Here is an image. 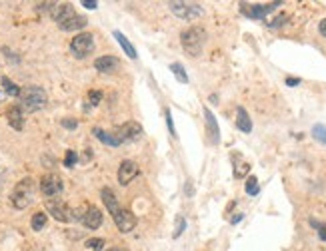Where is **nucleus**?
I'll return each mask as SVG.
<instances>
[{"instance_id": "f257e3e1", "label": "nucleus", "mask_w": 326, "mask_h": 251, "mask_svg": "<svg viewBox=\"0 0 326 251\" xmlns=\"http://www.w3.org/2000/svg\"><path fill=\"white\" fill-rule=\"evenodd\" d=\"M100 195H102V202H104L106 209L110 211V215H112L114 223H116L118 231L120 233H130V231H132L134 225H136V217L118 204V199H116V195H114V192L110 188H104L100 192Z\"/></svg>"}, {"instance_id": "f03ea898", "label": "nucleus", "mask_w": 326, "mask_h": 251, "mask_svg": "<svg viewBox=\"0 0 326 251\" xmlns=\"http://www.w3.org/2000/svg\"><path fill=\"white\" fill-rule=\"evenodd\" d=\"M206 38L208 34L202 26H190L180 34V44L188 56H200L202 48L206 44Z\"/></svg>"}, {"instance_id": "7ed1b4c3", "label": "nucleus", "mask_w": 326, "mask_h": 251, "mask_svg": "<svg viewBox=\"0 0 326 251\" xmlns=\"http://www.w3.org/2000/svg\"><path fill=\"white\" fill-rule=\"evenodd\" d=\"M48 96L40 86H26L20 90V110L22 112H38L46 106Z\"/></svg>"}, {"instance_id": "20e7f679", "label": "nucleus", "mask_w": 326, "mask_h": 251, "mask_svg": "<svg viewBox=\"0 0 326 251\" xmlns=\"http://www.w3.org/2000/svg\"><path fill=\"white\" fill-rule=\"evenodd\" d=\"M10 199H12V206H14L16 209L28 207V206L32 204V199H34V183H32V179L26 177V179H22V181L16 183V188H14Z\"/></svg>"}, {"instance_id": "39448f33", "label": "nucleus", "mask_w": 326, "mask_h": 251, "mask_svg": "<svg viewBox=\"0 0 326 251\" xmlns=\"http://www.w3.org/2000/svg\"><path fill=\"white\" fill-rule=\"evenodd\" d=\"M168 8L180 20H194V18H198V16L204 14V8L196 2H180V0H172V2H168Z\"/></svg>"}, {"instance_id": "423d86ee", "label": "nucleus", "mask_w": 326, "mask_h": 251, "mask_svg": "<svg viewBox=\"0 0 326 251\" xmlns=\"http://www.w3.org/2000/svg\"><path fill=\"white\" fill-rule=\"evenodd\" d=\"M92 50H94V36L90 34V32H80V34H76L70 42V52L78 60L90 56Z\"/></svg>"}, {"instance_id": "0eeeda50", "label": "nucleus", "mask_w": 326, "mask_h": 251, "mask_svg": "<svg viewBox=\"0 0 326 251\" xmlns=\"http://www.w3.org/2000/svg\"><path fill=\"white\" fill-rule=\"evenodd\" d=\"M46 209L58 221L68 223V221L74 220V211L68 207V204H64L62 199H48V202H46Z\"/></svg>"}, {"instance_id": "6e6552de", "label": "nucleus", "mask_w": 326, "mask_h": 251, "mask_svg": "<svg viewBox=\"0 0 326 251\" xmlns=\"http://www.w3.org/2000/svg\"><path fill=\"white\" fill-rule=\"evenodd\" d=\"M114 136L118 138L120 144H124V142H136L142 136V126L138 122H126V124H122V126L116 128V133H114Z\"/></svg>"}, {"instance_id": "1a4fd4ad", "label": "nucleus", "mask_w": 326, "mask_h": 251, "mask_svg": "<svg viewBox=\"0 0 326 251\" xmlns=\"http://www.w3.org/2000/svg\"><path fill=\"white\" fill-rule=\"evenodd\" d=\"M62 179H60V176H56V174H46V176H42V179H40V192L46 195V197H54V195H58L60 192H62Z\"/></svg>"}, {"instance_id": "9d476101", "label": "nucleus", "mask_w": 326, "mask_h": 251, "mask_svg": "<svg viewBox=\"0 0 326 251\" xmlns=\"http://www.w3.org/2000/svg\"><path fill=\"white\" fill-rule=\"evenodd\" d=\"M136 176H138V163H134L132 160H124L118 167V183L120 186H128Z\"/></svg>"}, {"instance_id": "9b49d317", "label": "nucleus", "mask_w": 326, "mask_h": 251, "mask_svg": "<svg viewBox=\"0 0 326 251\" xmlns=\"http://www.w3.org/2000/svg\"><path fill=\"white\" fill-rule=\"evenodd\" d=\"M82 223L88 227V229H98L102 225V211L98 207H94V206H88L82 213Z\"/></svg>"}, {"instance_id": "f8f14e48", "label": "nucleus", "mask_w": 326, "mask_h": 251, "mask_svg": "<svg viewBox=\"0 0 326 251\" xmlns=\"http://www.w3.org/2000/svg\"><path fill=\"white\" fill-rule=\"evenodd\" d=\"M204 122H206V133L210 144H218L220 142V130H218V122L214 118V114L208 108H204Z\"/></svg>"}, {"instance_id": "ddd939ff", "label": "nucleus", "mask_w": 326, "mask_h": 251, "mask_svg": "<svg viewBox=\"0 0 326 251\" xmlns=\"http://www.w3.org/2000/svg\"><path fill=\"white\" fill-rule=\"evenodd\" d=\"M278 4L280 2H274V4H250V6L242 4V14H246L248 18H264V16L270 14L272 8L278 6Z\"/></svg>"}, {"instance_id": "4468645a", "label": "nucleus", "mask_w": 326, "mask_h": 251, "mask_svg": "<svg viewBox=\"0 0 326 251\" xmlns=\"http://www.w3.org/2000/svg\"><path fill=\"white\" fill-rule=\"evenodd\" d=\"M76 12L72 8V4H54V8L50 10V16H52V20L60 26L62 22H66L68 18H72Z\"/></svg>"}, {"instance_id": "2eb2a0df", "label": "nucleus", "mask_w": 326, "mask_h": 251, "mask_svg": "<svg viewBox=\"0 0 326 251\" xmlns=\"http://www.w3.org/2000/svg\"><path fill=\"white\" fill-rule=\"evenodd\" d=\"M118 58L116 56H100V58H96L94 60V68L102 72V74H112L114 70L118 68Z\"/></svg>"}, {"instance_id": "dca6fc26", "label": "nucleus", "mask_w": 326, "mask_h": 251, "mask_svg": "<svg viewBox=\"0 0 326 251\" xmlns=\"http://www.w3.org/2000/svg\"><path fill=\"white\" fill-rule=\"evenodd\" d=\"M236 128L240 132H244V133H250L252 132V120H250L248 112L244 110L242 106H238V110H236Z\"/></svg>"}, {"instance_id": "f3484780", "label": "nucleus", "mask_w": 326, "mask_h": 251, "mask_svg": "<svg viewBox=\"0 0 326 251\" xmlns=\"http://www.w3.org/2000/svg\"><path fill=\"white\" fill-rule=\"evenodd\" d=\"M88 22H86V18L82 14H74L72 18H68L66 22H62L60 24V30H64V32H72V30H82L84 26H86Z\"/></svg>"}, {"instance_id": "a211bd4d", "label": "nucleus", "mask_w": 326, "mask_h": 251, "mask_svg": "<svg viewBox=\"0 0 326 251\" xmlns=\"http://www.w3.org/2000/svg\"><path fill=\"white\" fill-rule=\"evenodd\" d=\"M6 118H8V124L14 128V130H22L24 128V116H22V110L20 106H12L6 114Z\"/></svg>"}, {"instance_id": "6ab92c4d", "label": "nucleus", "mask_w": 326, "mask_h": 251, "mask_svg": "<svg viewBox=\"0 0 326 251\" xmlns=\"http://www.w3.org/2000/svg\"><path fill=\"white\" fill-rule=\"evenodd\" d=\"M114 38L118 40V44H120V48L124 50V54L130 58V60H136L138 58V54H136V50H134V46L130 44V40L122 34V32H118V30H114Z\"/></svg>"}, {"instance_id": "aec40b11", "label": "nucleus", "mask_w": 326, "mask_h": 251, "mask_svg": "<svg viewBox=\"0 0 326 251\" xmlns=\"http://www.w3.org/2000/svg\"><path fill=\"white\" fill-rule=\"evenodd\" d=\"M92 133L96 138H98L102 144H106V146H112V148H116V146H120V142H118V138L114 136V133H108V132H104L102 128H94L92 130Z\"/></svg>"}, {"instance_id": "412c9836", "label": "nucleus", "mask_w": 326, "mask_h": 251, "mask_svg": "<svg viewBox=\"0 0 326 251\" xmlns=\"http://www.w3.org/2000/svg\"><path fill=\"white\" fill-rule=\"evenodd\" d=\"M170 72L176 76V80L180 82V84H188V74L184 72V68H182L180 62H172V64H170Z\"/></svg>"}, {"instance_id": "4be33fe9", "label": "nucleus", "mask_w": 326, "mask_h": 251, "mask_svg": "<svg viewBox=\"0 0 326 251\" xmlns=\"http://www.w3.org/2000/svg\"><path fill=\"white\" fill-rule=\"evenodd\" d=\"M0 82H2V88H4V92H6L8 96H12V98H20V88L16 86V84H14L10 78H6V76H4Z\"/></svg>"}, {"instance_id": "5701e85b", "label": "nucleus", "mask_w": 326, "mask_h": 251, "mask_svg": "<svg viewBox=\"0 0 326 251\" xmlns=\"http://www.w3.org/2000/svg\"><path fill=\"white\" fill-rule=\"evenodd\" d=\"M46 221H48V215H46V213H42V211H38V213L32 215L30 225H32V229H34V231H40V229L46 225Z\"/></svg>"}, {"instance_id": "b1692460", "label": "nucleus", "mask_w": 326, "mask_h": 251, "mask_svg": "<svg viewBox=\"0 0 326 251\" xmlns=\"http://www.w3.org/2000/svg\"><path fill=\"white\" fill-rule=\"evenodd\" d=\"M312 136H314V140H318L320 144L326 146V126L314 124V126H312Z\"/></svg>"}, {"instance_id": "393cba45", "label": "nucleus", "mask_w": 326, "mask_h": 251, "mask_svg": "<svg viewBox=\"0 0 326 251\" xmlns=\"http://www.w3.org/2000/svg\"><path fill=\"white\" fill-rule=\"evenodd\" d=\"M244 190H246L248 195H256V193L260 192V188H258V179H256L254 176H250V177L246 179V186H244Z\"/></svg>"}, {"instance_id": "a878e982", "label": "nucleus", "mask_w": 326, "mask_h": 251, "mask_svg": "<svg viewBox=\"0 0 326 251\" xmlns=\"http://www.w3.org/2000/svg\"><path fill=\"white\" fill-rule=\"evenodd\" d=\"M104 245H106V243H104V239H100V237H92V239L86 241V247L92 249V251H102Z\"/></svg>"}, {"instance_id": "bb28decb", "label": "nucleus", "mask_w": 326, "mask_h": 251, "mask_svg": "<svg viewBox=\"0 0 326 251\" xmlns=\"http://www.w3.org/2000/svg\"><path fill=\"white\" fill-rule=\"evenodd\" d=\"M284 22H288V16H286V14H278V16H274V18H272L266 26H268V28H280Z\"/></svg>"}, {"instance_id": "cd10ccee", "label": "nucleus", "mask_w": 326, "mask_h": 251, "mask_svg": "<svg viewBox=\"0 0 326 251\" xmlns=\"http://www.w3.org/2000/svg\"><path fill=\"white\" fill-rule=\"evenodd\" d=\"M76 162H78V154L74 152V149H68L66 156H64V165H66V167H74Z\"/></svg>"}, {"instance_id": "c85d7f7f", "label": "nucleus", "mask_w": 326, "mask_h": 251, "mask_svg": "<svg viewBox=\"0 0 326 251\" xmlns=\"http://www.w3.org/2000/svg\"><path fill=\"white\" fill-rule=\"evenodd\" d=\"M100 100H102V92H100V90H90V92H88V102H90V106H98Z\"/></svg>"}, {"instance_id": "c756f323", "label": "nucleus", "mask_w": 326, "mask_h": 251, "mask_svg": "<svg viewBox=\"0 0 326 251\" xmlns=\"http://www.w3.org/2000/svg\"><path fill=\"white\" fill-rule=\"evenodd\" d=\"M184 229H186V221H184V217H180V215H178V217H176V229H174V237H180Z\"/></svg>"}, {"instance_id": "7c9ffc66", "label": "nucleus", "mask_w": 326, "mask_h": 251, "mask_svg": "<svg viewBox=\"0 0 326 251\" xmlns=\"http://www.w3.org/2000/svg\"><path fill=\"white\" fill-rule=\"evenodd\" d=\"M310 223L318 229V236H320V239L322 241H326V223H318V221H314V220H310Z\"/></svg>"}, {"instance_id": "2f4dec72", "label": "nucleus", "mask_w": 326, "mask_h": 251, "mask_svg": "<svg viewBox=\"0 0 326 251\" xmlns=\"http://www.w3.org/2000/svg\"><path fill=\"white\" fill-rule=\"evenodd\" d=\"M164 116H166V126H168V130H170V136L176 138V130H174V122H172V114H170V110H166Z\"/></svg>"}, {"instance_id": "473e14b6", "label": "nucleus", "mask_w": 326, "mask_h": 251, "mask_svg": "<svg viewBox=\"0 0 326 251\" xmlns=\"http://www.w3.org/2000/svg\"><path fill=\"white\" fill-rule=\"evenodd\" d=\"M62 126L66 128V130H76L78 122H76V120H72V118H64V120H62Z\"/></svg>"}, {"instance_id": "72a5a7b5", "label": "nucleus", "mask_w": 326, "mask_h": 251, "mask_svg": "<svg viewBox=\"0 0 326 251\" xmlns=\"http://www.w3.org/2000/svg\"><path fill=\"white\" fill-rule=\"evenodd\" d=\"M248 170H250V165H248V163H242L240 167H236V172H234V177H242V176L246 174Z\"/></svg>"}, {"instance_id": "f704fd0d", "label": "nucleus", "mask_w": 326, "mask_h": 251, "mask_svg": "<svg viewBox=\"0 0 326 251\" xmlns=\"http://www.w3.org/2000/svg\"><path fill=\"white\" fill-rule=\"evenodd\" d=\"M318 32H320V34L326 38V18H322V20H320V24H318Z\"/></svg>"}, {"instance_id": "c9c22d12", "label": "nucleus", "mask_w": 326, "mask_h": 251, "mask_svg": "<svg viewBox=\"0 0 326 251\" xmlns=\"http://www.w3.org/2000/svg\"><path fill=\"white\" fill-rule=\"evenodd\" d=\"M82 6H86V8L94 10V8H96V6H98V4H96V2H94V0H82Z\"/></svg>"}, {"instance_id": "e433bc0d", "label": "nucleus", "mask_w": 326, "mask_h": 251, "mask_svg": "<svg viewBox=\"0 0 326 251\" xmlns=\"http://www.w3.org/2000/svg\"><path fill=\"white\" fill-rule=\"evenodd\" d=\"M286 84H288V86H298L300 78H286Z\"/></svg>"}, {"instance_id": "4c0bfd02", "label": "nucleus", "mask_w": 326, "mask_h": 251, "mask_svg": "<svg viewBox=\"0 0 326 251\" xmlns=\"http://www.w3.org/2000/svg\"><path fill=\"white\" fill-rule=\"evenodd\" d=\"M242 217H244V215H242V213H236V215H234V217H232V220H230V223H232V225H236V223H238V221H242Z\"/></svg>"}, {"instance_id": "58836bf2", "label": "nucleus", "mask_w": 326, "mask_h": 251, "mask_svg": "<svg viewBox=\"0 0 326 251\" xmlns=\"http://www.w3.org/2000/svg\"><path fill=\"white\" fill-rule=\"evenodd\" d=\"M106 251H124V249H120V247H110V249H106Z\"/></svg>"}]
</instances>
